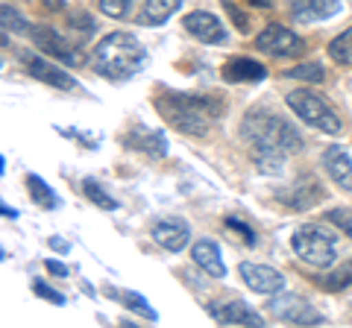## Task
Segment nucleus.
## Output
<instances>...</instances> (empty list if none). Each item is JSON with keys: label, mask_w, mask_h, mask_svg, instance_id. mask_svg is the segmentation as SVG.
I'll return each mask as SVG.
<instances>
[{"label": "nucleus", "mask_w": 352, "mask_h": 328, "mask_svg": "<svg viewBox=\"0 0 352 328\" xmlns=\"http://www.w3.org/2000/svg\"><path fill=\"white\" fill-rule=\"evenodd\" d=\"M241 135L252 150V161L261 173H279L282 161L302 150V135L282 115L270 108H252L241 124Z\"/></svg>", "instance_id": "obj_1"}, {"label": "nucleus", "mask_w": 352, "mask_h": 328, "mask_svg": "<svg viewBox=\"0 0 352 328\" xmlns=\"http://www.w3.org/2000/svg\"><path fill=\"white\" fill-rule=\"evenodd\" d=\"M156 108L173 129H179V132H185V135H194V138L208 135L212 124L220 117V100L217 97L182 94V91L159 94Z\"/></svg>", "instance_id": "obj_2"}, {"label": "nucleus", "mask_w": 352, "mask_h": 328, "mask_svg": "<svg viewBox=\"0 0 352 328\" xmlns=\"http://www.w3.org/2000/svg\"><path fill=\"white\" fill-rule=\"evenodd\" d=\"M144 59L147 53L141 47V41L135 36H129V32H109V36L97 41L91 53L94 71L112 82H124L129 76H135Z\"/></svg>", "instance_id": "obj_3"}, {"label": "nucleus", "mask_w": 352, "mask_h": 328, "mask_svg": "<svg viewBox=\"0 0 352 328\" xmlns=\"http://www.w3.org/2000/svg\"><path fill=\"white\" fill-rule=\"evenodd\" d=\"M285 103H288L291 112L300 120H305L308 126L320 129V132H329V135L340 132V117L332 112V106H329L323 97H317L311 91H291L285 97Z\"/></svg>", "instance_id": "obj_4"}, {"label": "nucleus", "mask_w": 352, "mask_h": 328, "mask_svg": "<svg viewBox=\"0 0 352 328\" xmlns=\"http://www.w3.org/2000/svg\"><path fill=\"white\" fill-rule=\"evenodd\" d=\"M291 246L296 258L311 267H329L335 261V240L320 226H300L291 237Z\"/></svg>", "instance_id": "obj_5"}, {"label": "nucleus", "mask_w": 352, "mask_h": 328, "mask_svg": "<svg viewBox=\"0 0 352 328\" xmlns=\"http://www.w3.org/2000/svg\"><path fill=\"white\" fill-rule=\"evenodd\" d=\"M256 47H258L261 53H270V56H279V59L300 56V53L305 50L302 38L296 36V32H291L288 27H282V24L264 27L258 36H256Z\"/></svg>", "instance_id": "obj_6"}, {"label": "nucleus", "mask_w": 352, "mask_h": 328, "mask_svg": "<svg viewBox=\"0 0 352 328\" xmlns=\"http://www.w3.org/2000/svg\"><path fill=\"white\" fill-rule=\"evenodd\" d=\"M270 311L276 314L279 320L294 323V325H323V316L300 296H276L270 302Z\"/></svg>", "instance_id": "obj_7"}, {"label": "nucleus", "mask_w": 352, "mask_h": 328, "mask_svg": "<svg viewBox=\"0 0 352 328\" xmlns=\"http://www.w3.org/2000/svg\"><path fill=\"white\" fill-rule=\"evenodd\" d=\"M30 36L36 41V47H41L44 53H50V56H56L59 62L65 65H80L82 62V53H76L74 45H68L56 30L50 27H30Z\"/></svg>", "instance_id": "obj_8"}, {"label": "nucleus", "mask_w": 352, "mask_h": 328, "mask_svg": "<svg viewBox=\"0 0 352 328\" xmlns=\"http://www.w3.org/2000/svg\"><path fill=\"white\" fill-rule=\"evenodd\" d=\"M241 279H244V284L250 290L256 293H279L285 288V279L279 270L273 267H264V264H250V261H244V264L238 267Z\"/></svg>", "instance_id": "obj_9"}, {"label": "nucleus", "mask_w": 352, "mask_h": 328, "mask_svg": "<svg viewBox=\"0 0 352 328\" xmlns=\"http://www.w3.org/2000/svg\"><path fill=\"white\" fill-rule=\"evenodd\" d=\"M182 24L194 38H200L203 45H226V30L212 12H188Z\"/></svg>", "instance_id": "obj_10"}, {"label": "nucleus", "mask_w": 352, "mask_h": 328, "mask_svg": "<svg viewBox=\"0 0 352 328\" xmlns=\"http://www.w3.org/2000/svg\"><path fill=\"white\" fill-rule=\"evenodd\" d=\"M27 71L30 76H36L44 85H53V89H62V91H76L80 82L74 80L68 71H62L59 65H53L47 59H36V56H27Z\"/></svg>", "instance_id": "obj_11"}, {"label": "nucleus", "mask_w": 352, "mask_h": 328, "mask_svg": "<svg viewBox=\"0 0 352 328\" xmlns=\"http://www.w3.org/2000/svg\"><path fill=\"white\" fill-rule=\"evenodd\" d=\"M188 237H191L188 223L176 220V217H164V220H159L156 226H153V240L168 249V253H179V249H185Z\"/></svg>", "instance_id": "obj_12"}, {"label": "nucleus", "mask_w": 352, "mask_h": 328, "mask_svg": "<svg viewBox=\"0 0 352 328\" xmlns=\"http://www.w3.org/2000/svg\"><path fill=\"white\" fill-rule=\"evenodd\" d=\"M208 314H212V320L223 323V325H252V328H261V325H264V320L250 308L247 302L208 305Z\"/></svg>", "instance_id": "obj_13"}, {"label": "nucleus", "mask_w": 352, "mask_h": 328, "mask_svg": "<svg viewBox=\"0 0 352 328\" xmlns=\"http://www.w3.org/2000/svg\"><path fill=\"white\" fill-rule=\"evenodd\" d=\"M291 12L302 24L335 18L340 12V0H291Z\"/></svg>", "instance_id": "obj_14"}, {"label": "nucleus", "mask_w": 352, "mask_h": 328, "mask_svg": "<svg viewBox=\"0 0 352 328\" xmlns=\"http://www.w3.org/2000/svg\"><path fill=\"white\" fill-rule=\"evenodd\" d=\"M323 167L332 176L335 185H340L344 191H352V159L340 147H329L323 152Z\"/></svg>", "instance_id": "obj_15"}, {"label": "nucleus", "mask_w": 352, "mask_h": 328, "mask_svg": "<svg viewBox=\"0 0 352 328\" xmlns=\"http://www.w3.org/2000/svg\"><path fill=\"white\" fill-rule=\"evenodd\" d=\"M191 258H194V264L206 270L212 279H226V267H223V258H220V249L214 240H197L191 249Z\"/></svg>", "instance_id": "obj_16"}, {"label": "nucleus", "mask_w": 352, "mask_h": 328, "mask_svg": "<svg viewBox=\"0 0 352 328\" xmlns=\"http://www.w3.org/2000/svg\"><path fill=\"white\" fill-rule=\"evenodd\" d=\"M124 141H126L129 147L147 152V156H153V159H162L164 152H168V141H164V135L162 132H153V129H147V126H135Z\"/></svg>", "instance_id": "obj_17"}, {"label": "nucleus", "mask_w": 352, "mask_h": 328, "mask_svg": "<svg viewBox=\"0 0 352 328\" xmlns=\"http://www.w3.org/2000/svg\"><path fill=\"white\" fill-rule=\"evenodd\" d=\"M323 196V188H320V182H314V179H308L305 185H294V191L291 194H279V200L288 205V209L294 211H305V209H311V205L317 202Z\"/></svg>", "instance_id": "obj_18"}, {"label": "nucleus", "mask_w": 352, "mask_h": 328, "mask_svg": "<svg viewBox=\"0 0 352 328\" xmlns=\"http://www.w3.org/2000/svg\"><path fill=\"white\" fill-rule=\"evenodd\" d=\"M182 0H147L144 9L138 12V24L144 27H162L176 9H179Z\"/></svg>", "instance_id": "obj_19"}, {"label": "nucleus", "mask_w": 352, "mask_h": 328, "mask_svg": "<svg viewBox=\"0 0 352 328\" xmlns=\"http://www.w3.org/2000/svg\"><path fill=\"white\" fill-rule=\"evenodd\" d=\"M264 71L261 62L256 59H232L229 65H223V76L229 82H244V80H264Z\"/></svg>", "instance_id": "obj_20"}, {"label": "nucleus", "mask_w": 352, "mask_h": 328, "mask_svg": "<svg viewBox=\"0 0 352 328\" xmlns=\"http://www.w3.org/2000/svg\"><path fill=\"white\" fill-rule=\"evenodd\" d=\"M27 188H30V196L36 200L38 209H47V211L59 209V196H56V191H53L50 185L44 182L41 176H36V173H30V176H27Z\"/></svg>", "instance_id": "obj_21"}, {"label": "nucleus", "mask_w": 352, "mask_h": 328, "mask_svg": "<svg viewBox=\"0 0 352 328\" xmlns=\"http://www.w3.org/2000/svg\"><path fill=\"white\" fill-rule=\"evenodd\" d=\"M106 293H109V296H112V299H120V305H124V308L138 311L141 316H144V320H153V323H156V311H153L150 305L144 302V296H141V293H132V290H118V288H109Z\"/></svg>", "instance_id": "obj_22"}, {"label": "nucleus", "mask_w": 352, "mask_h": 328, "mask_svg": "<svg viewBox=\"0 0 352 328\" xmlns=\"http://www.w3.org/2000/svg\"><path fill=\"white\" fill-rule=\"evenodd\" d=\"M317 284H320L323 290H329V293H338V290H346L349 284H352V258L346 261L340 270H335V272H329V276H323V279H317Z\"/></svg>", "instance_id": "obj_23"}, {"label": "nucleus", "mask_w": 352, "mask_h": 328, "mask_svg": "<svg viewBox=\"0 0 352 328\" xmlns=\"http://www.w3.org/2000/svg\"><path fill=\"white\" fill-rule=\"evenodd\" d=\"M329 56H332L335 62H340V65H352V27L329 45Z\"/></svg>", "instance_id": "obj_24"}, {"label": "nucleus", "mask_w": 352, "mask_h": 328, "mask_svg": "<svg viewBox=\"0 0 352 328\" xmlns=\"http://www.w3.org/2000/svg\"><path fill=\"white\" fill-rule=\"evenodd\" d=\"M82 191H85L88 200H91L94 205H100V209H106V211H115V209H118V202H115L112 196H109L94 179H85V182H82Z\"/></svg>", "instance_id": "obj_25"}, {"label": "nucleus", "mask_w": 352, "mask_h": 328, "mask_svg": "<svg viewBox=\"0 0 352 328\" xmlns=\"http://www.w3.org/2000/svg\"><path fill=\"white\" fill-rule=\"evenodd\" d=\"M285 76H294V80H308V82H323V68L317 62H308V65H300V68H291L285 71Z\"/></svg>", "instance_id": "obj_26"}, {"label": "nucleus", "mask_w": 352, "mask_h": 328, "mask_svg": "<svg viewBox=\"0 0 352 328\" xmlns=\"http://www.w3.org/2000/svg\"><path fill=\"white\" fill-rule=\"evenodd\" d=\"M326 220L335 223L340 232H346L352 237V209H329L326 211Z\"/></svg>", "instance_id": "obj_27"}, {"label": "nucleus", "mask_w": 352, "mask_h": 328, "mask_svg": "<svg viewBox=\"0 0 352 328\" xmlns=\"http://www.w3.org/2000/svg\"><path fill=\"white\" fill-rule=\"evenodd\" d=\"M97 6H100V12H106L109 18H124L129 12L132 0H97Z\"/></svg>", "instance_id": "obj_28"}, {"label": "nucleus", "mask_w": 352, "mask_h": 328, "mask_svg": "<svg viewBox=\"0 0 352 328\" xmlns=\"http://www.w3.org/2000/svg\"><path fill=\"white\" fill-rule=\"evenodd\" d=\"M3 27H6V30L12 27L15 32H30V24H27V21L15 12L12 6H3Z\"/></svg>", "instance_id": "obj_29"}, {"label": "nucleus", "mask_w": 352, "mask_h": 328, "mask_svg": "<svg viewBox=\"0 0 352 328\" xmlns=\"http://www.w3.org/2000/svg\"><path fill=\"white\" fill-rule=\"evenodd\" d=\"M32 290H36L41 299L53 302V305H65V296H62V293H59V290H53V288H47L44 281H32Z\"/></svg>", "instance_id": "obj_30"}, {"label": "nucleus", "mask_w": 352, "mask_h": 328, "mask_svg": "<svg viewBox=\"0 0 352 328\" xmlns=\"http://www.w3.org/2000/svg\"><path fill=\"white\" fill-rule=\"evenodd\" d=\"M223 6L229 9V15H232V21H235V27H238L241 32H247V30H250V18H244V15H241V12H238V9L232 6V0H223Z\"/></svg>", "instance_id": "obj_31"}, {"label": "nucleus", "mask_w": 352, "mask_h": 328, "mask_svg": "<svg viewBox=\"0 0 352 328\" xmlns=\"http://www.w3.org/2000/svg\"><path fill=\"white\" fill-rule=\"evenodd\" d=\"M226 226H229V229H235V232H238L241 237H244V240H247V244H252V240H256V237H252V232H250V226H244V223H238V220H235V217H229V220H226Z\"/></svg>", "instance_id": "obj_32"}, {"label": "nucleus", "mask_w": 352, "mask_h": 328, "mask_svg": "<svg viewBox=\"0 0 352 328\" xmlns=\"http://www.w3.org/2000/svg\"><path fill=\"white\" fill-rule=\"evenodd\" d=\"M47 270L53 272V276H68V267L59 264V261H47Z\"/></svg>", "instance_id": "obj_33"}, {"label": "nucleus", "mask_w": 352, "mask_h": 328, "mask_svg": "<svg viewBox=\"0 0 352 328\" xmlns=\"http://www.w3.org/2000/svg\"><path fill=\"white\" fill-rule=\"evenodd\" d=\"M50 246H53V249H62V253H65V249H68V244H65L62 237H50Z\"/></svg>", "instance_id": "obj_34"}, {"label": "nucleus", "mask_w": 352, "mask_h": 328, "mask_svg": "<svg viewBox=\"0 0 352 328\" xmlns=\"http://www.w3.org/2000/svg\"><path fill=\"white\" fill-rule=\"evenodd\" d=\"M44 6H50V9H62V0H41Z\"/></svg>", "instance_id": "obj_35"}, {"label": "nucleus", "mask_w": 352, "mask_h": 328, "mask_svg": "<svg viewBox=\"0 0 352 328\" xmlns=\"http://www.w3.org/2000/svg\"><path fill=\"white\" fill-rule=\"evenodd\" d=\"M247 3H252V6H270L273 0H247Z\"/></svg>", "instance_id": "obj_36"}, {"label": "nucleus", "mask_w": 352, "mask_h": 328, "mask_svg": "<svg viewBox=\"0 0 352 328\" xmlns=\"http://www.w3.org/2000/svg\"><path fill=\"white\" fill-rule=\"evenodd\" d=\"M0 209H3V217H18V214H15L12 209H9V205H6V202H3V205H0Z\"/></svg>", "instance_id": "obj_37"}]
</instances>
